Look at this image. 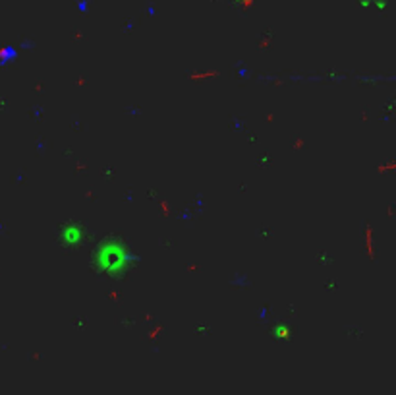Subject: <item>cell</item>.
I'll use <instances>...</instances> for the list:
<instances>
[{
  "label": "cell",
  "instance_id": "cell-1",
  "mask_svg": "<svg viewBox=\"0 0 396 395\" xmlns=\"http://www.w3.org/2000/svg\"><path fill=\"white\" fill-rule=\"evenodd\" d=\"M132 256L128 254V250L120 244V242H105L101 244L99 252L95 256V262L99 263L101 271L105 270L110 275L122 273L126 270V265L130 263Z\"/></svg>",
  "mask_w": 396,
  "mask_h": 395
},
{
  "label": "cell",
  "instance_id": "cell-2",
  "mask_svg": "<svg viewBox=\"0 0 396 395\" xmlns=\"http://www.w3.org/2000/svg\"><path fill=\"white\" fill-rule=\"evenodd\" d=\"M84 229L77 227V225H68V227L62 229V240H64V244H68V246H77V244L84 240Z\"/></svg>",
  "mask_w": 396,
  "mask_h": 395
}]
</instances>
